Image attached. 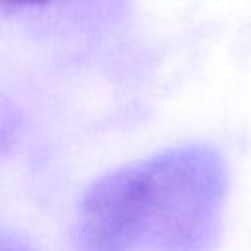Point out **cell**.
<instances>
[{"label": "cell", "mask_w": 251, "mask_h": 251, "mask_svg": "<svg viewBox=\"0 0 251 251\" xmlns=\"http://www.w3.org/2000/svg\"><path fill=\"white\" fill-rule=\"evenodd\" d=\"M226 169L206 147H178L98 178L78 204L75 251H212Z\"/></svg>", "instance_id": "6da1fadb"}, {"label": "cell", "mask_w": 251, "mask_h": 251, "mask_svg": "<svg viewBox=\"0 0 251 251\" xmlns=\"http://www.w3.org/2000/svg\"><path fill=\"white\" fill-rule=\"evenodd\" d=\"M2 251H31L25 243H22L20 239H10L8 235L2 237Z\"/></svg>", "instance_id": "7a4b0ae2"}, {"label": "cell", "mask_w": 251, "mask_h": 251, "mask_svg": "<svg viewBox=\"0 0 251 251\" xmlns=\"http://www.w3.org/2000/svg\"><path fill=\"white\" fill-rule=\"evenodd\" d=\"M4 8H20V6H29V4H41L45 0H0Z\"/></svg>", "instance_id": "3957f363"}]
</instances>
